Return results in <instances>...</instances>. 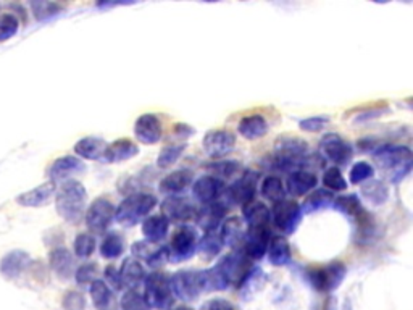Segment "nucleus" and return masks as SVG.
<instances>
[{
  "label": "nucleus",
  "mask_w": 413,
  "mask_h": 310,
  "mask_svg": "<svg viewBox=\"0 0 413 310\" xmlns=\"http://www.w3.org/2000/svg\"><path fill=\"white\" fill-rule=\"evenodd\" d=\"M106 149L107 142L103 141L102 138L97 136H86L75 144V154L78 155V158L94 160V162H96V160L101 162Z\"/></svg>",
  "instance_id": "cd10ccee"
},
{
  "label": "nucleus",
  "mask_w": 413,
  "mask_h": 310,
  "mask_svg": "<svg viewBox=\"0 0 413 310\" xmlns=\"http://www.w3.org/2000/svg\"><path fill=\"white\" fill-rule=\"evenodd\" d=\"M155 249L154 244H150L147 241H136L133 246H131V252H133L134 258H140V260H147Z\"/></svg>",
  "instance_id": "864d4df0"
},
{
  "label": "nucleus",
  "mask_w": 413,
  "mask_h": 310,
  "mask_svg": "<svg viewBox=\"0 0 413 310\" xmlns=\"http://www.w3.org/2000/svg\"><path fill=\"white\" fill-rule=\"evenodd\" d=\"M87 191L82 183L76 179H68L60 186L55 198L59 215L68 223H80L86 210Z\"/></svg>",
  "instance_id": "f257e3e1"
},
{
  "label": "nucleus",
  "mask_w": 413,
  "mask_h": 310,
  "mask_svg": "<svg viewBox=\"0 0 413 310\" xmlns=\"http://www.w3.org/2000/svg\"><path fill=\"white\" fill-rule=\"evenodd\" d=\"M119 278H122L123 288L126 286L129 289H136L140 286V283H144L145 270L138 258L128 257L124 258L122 267H119Z\"/></svg>",
  "instance_id": "a878e982"
},
{
  "label": "nucleus",
  "mask_w": 413,
  "mask_h": 310,
  "mask_svg": "<svg viewBox=\"0 0 413 310\" xmlns=\"http://www.w3.org/2000/svg\"><path fill=\"white\" fill-rule=\"evenodd\" d=\"M29 263V256L24 251H12L10 254L3 257L2 263H0V272L3 276L15 278L20 273L24 272V268Z\"/></svg>",
  "instance_id": "f704fd0d"
},
{
  "label": "nucleus",
  "mask_w": 413,
  "mask_h": 310,
  "mask_svg": "<svg viewBox=\"0 0 413 310\" xmlns=\"http://www.w3.org/2000/svg\"><path fill=\"white\" fill-rule=\"evenodd\" d=\"M323 184H325L326 189L331 191V193H339V191L347 189V181L342 177L341 170L338 167L326 168V172L323 173Z\"/></svg>",
  "instance_id": "c03bdc74"
},
{
  "label": "nucleus",
  "mask_w": 413,
  "mask_h": 310,
  "mask_svg": "<svg viewBox=\"0 0 413 310\" xmlns=\"http://www.w3.org/2000/svg\"><path fill=\"white\" fill-rule=\"evenodd\" d=\"M73 249H75V256L78 258L91 257L96 251V237L89 232H80L73 242Z\"/></svg>",
  "instance_id": "79ce46f5"
},
{
  "label": "nucleus",
  "mask_w": 413,
  "mask_h": 310,
  "mask_svg": "<svg viewBox=\"0 0 413 310\" xmlns=\"http://www.w3.org/2000/svg\"><path fill=\"white\" fill-rule=\"evenodd\" d=\"M318 178L313 172H307V170H297L287 175L286 179V191L294 198H302L317 188Z\"/></svg>",
  "instance_id": "5701e85b"
},
{
  "label": "nucleus",
  "mask_w": 413,
  "mask_h": 310,
  "mask_svg": "<svg viewBox=\"0 0 413 310\" xmlns=\"http://www.w3.org/2000/svg\"><path fill=\"white\" fill-rule=\"evenodd\" d=\"M186 147H187L186 142L168 144V146H165L160 151L159 157H157V167H159L160 170L171 168L177 162V160L181 158V155L184 154Z\"/></svg>",
  "instance_id": "ea45409f"
},
{
  "label": "nucleus",
  "mask_w": 413,
  "mask_h": 310,
  "mask_svg": "<svg viewBox=\"0 0 413 310\" xmlns=\"http://www.w3.org/2000/svg\"><path fill=\"white\" fill-rule=\"evenodd\" d=\"M271 239L270 226H255V228L245 230L244 242L240 251L244 252L245 257L250 260H260L266 254L268 242Z\"/></svg>",
  "instance_id": "dca6fc26"
},
{
  "label": "nucleus",
  "mask_w": 413,
  "mask_h": 310,
  "mask_svg": "<svg viewBox=\"0 0 413 310\" xmlns=\"http://www.w3.org/2000/svg\"><path fill=\"white\" fill-rule=\"evenodd\" d=\"M224 242L222 239L219 231H207L201 239L197 242V254L201 256L203 260H213L219 254H222Z\"/></svg>",
  "instance_id": "2f4dec72"
},
{
  "label": "nucleus",
  "mask_w": 413,
  "mask_h": 310,
  "mask_svg": "<svg viewBox=\"0 0 413 310\" xmlns=\"http://www.w3.org/2000/svg\"><path fill=\"white\" fill-rule=\"evenodd\" d=\"M362 198L371 205H383L389 199V188L384 181L371 179L362 183Z\"/></svg>",
  "instance_id": "72a5a7b5"
},
{
  "label": "nucleus",
  "mask_w": 413,
  "mask_h": 310,
  "mask_svg": "<svg viewBox=\"0 0 413 310\" xmlns=\"http://www.w3.org/2000/svg\"><path fill=\"white\" fill-rule=\"evenodd\" d=\"M144 297L150 309L168 310L175 302L170 278L161 272H152L144 278Z\"/></svg>",
  "instance_id": "39448f33"
},
{
  "label": "nucleus",
  "mask_w": 413,
  "mask_h": 310,
  "mask_svg": "<svg viewBox=\"0 0 413 310\" xmlns=\"http://www.w3.org/2000/svg\"><path fill=\"white\" fill-rule=\"evenodd\" d=\"M268 121L260 113L242 117L238 123V133L244 139H249V141H257V139L265 138L268 134Z\"/></svg>",
  "instance_id": "b1692460"
},
{
  "label": "nucleus",
  "mask_w": 413,
  "mask_h": 310,
  "mask_svg": "<svg viewBox=\"0 0 413 310\" xmlns=\"http://www.w3.org/2000/svg\"><path fill=\"white\" fill-rule=\"evenodd\" d=\"M259 178V172H255V170H245L229 188L224 189V198H226L229 204L240 207L252 202L255 194H257Z\"/></svg>",
  "instance_id": "1a4fd4ad"
},
{
  "label": "nucleus",
  "mask_w": 413,
  "mask_h": 310,
  "mask_svg": "<svg viewBox=\"0 0 413 310\" xmlns=\"http://www.w3.org/2000/svg\"><path fill=\"white\" fill-rule=\"evenodd\" d=\"M160 209L161 215L175 223H186V221L194 220L197 214V207L192 204V200L182 195H170L161 202Z\"/></svg>",
  "instance_id": "2eb2a0df"
},
{
  "label": "nucleus",
  "mask_w": 413,
  "mask_h": 310,
  "mask_svg": "<svg viewBox=\"0 0 413 310\" xmlns=\"http://www.w3.org/2000/svg\"><path fill=\"white\" fill-rule=\"evenodd\" d=\"M260 194L263 195L265 199L271 200L273 204L280 202V200H284L286 199V191H284L283 181H281L278 177H273V175H270V177H266L263 181H261Z\"/></svg>",
  "instance_id": "58836bf2"
},
{
  "label": "nucleus",
  "mask_w": 413,
  "mask_h": 310,
  "mask_svg": "<svg viewBox=\"0 0 413 310\" xmlns=\"http://www.w3.org/2000/svg\"><path fill=\"white\" fill-rule=\"evenodd\" d=\"M91 299L94 307L97 310H112L113 304H115V297H113V291L112 288L103 280H96L91 283Z\"/></svg>",
  "instance_id": "c9c22d12"
},
{
  "label": "nucleus",
  "mask_w": 413,
  "mask_h": 310,
  "mask_svg": "<svg viewBox=\"0 0 413 310\" xmlns=\"http://www.w3.org/2000/svg\"><path fill=\"white\" fill-rule=\"evenodd\" d=\"M334 194L328 189H315L312 191L310 194L307 195L304 204L300 205L302 214H315V212H320L326 207L333 205Z\"/></svg>",
  "instance_id": "e433bc0d"
},
{
  "label": "nucleus",
  "mask_w": 413,
  "mask_h": 310,
  "mask_svg": "<svg viewBox=\"0 0 413 310\" xmlns=\"http://www.w3.org/2000/svg\"><path fill=\"white\" fill-rule=\"evenodd\" d=\"M34 10V17L41 20H49L52 17H55V15H59L60 12H64V7L55 2H34L31 5Z\"/></svg>",
  "instance_id": "de8ad7c7"
},
{
  "label": "nucleus",
  "mask_w": 413,
  "mask_h": 310,
  "mask_svg": "<svg viewBox=\"0 0 413 310\" xmlns=\"http://www.w3.org/2000/svg\"><path fill=\"white\" fill-rule=\"evenodd\" d=\"M57 186L52 181H47V183L38 186L33 191H28V193H23L17 199V202L23 207H41L47 204L50 200L52 195L55 194Z\"/></svg>",
  "instance_id": "7c9ffc66"
},
{
  "label": "nucleus",
  "mask_w": 413,
  "mask_h": 310,
  "mask_svg": "<svg viewBox=\"0 0 413 310\" xmlns=\"http://www.w3.org/2000/svg\"><path fill=\"white\" fill-rule=\"evenodd\" d=\"M192 183H194V173L191 170H176V172H171L161 178L159 191L168 198L170 195H181V193H184Z\"/></svg>",
  "instance_id": "412c9836"
},
{
  "label": "nucleus",
  "mask_w": 413,
  "mask_h": 310,
  "mask_svg": "<svg viewBox=\"0 0 413 310\" xmlns=\"http://www.w3.org/2000/svg\"><path fill=\"white\" fill-rule=\"evenodd\" d=\"M347 267L334 260L321 267H310L305 270V280L312 288L321 293H333L346 280Z\"/></svg>",
  "instance_id": "20e7f679"
},
{
  "label": "nucleus",
  "mask_w": 413,
  "mask_h": 310,
  "mask_svg": "<svg viewBox=\"0 0 413 310\" xmlns=\"http://www.w3.org/2000/svg\"><path fill=\"white\" fill-rule=\"evenodd\" d=\"M302 209L296 200H280L273 204L270 210V221H273L276 228L281 230L284 235H292L299 228L302 221Z\"/></svg>",
  "instance_id": "9d476101"
},
{
  "label": "nucleus",
  "mask_w": 413,
  "mask_h": 310,
  "mask_svg": "<svg viewBox=\"0 0 413 310\" xmlns=\"http://www.w3.org/2000/svg\"><path fill=\"white\" fill-rule=\"evenodd\" d=\"M320 151L321 157L325 155L328 160H331L338 167L349 165V162L354 157L352 144L346 141L342 136H339L338 133H328L321 138Z\"/></svg>",
  "instance_id": "f8f14e48"
},
{
  "label": "nucleus",
  "mask_w": 413,
  "mask_h": 310,
  "mask_svg": "<svg viewBox=\"0 0 413 310\" xmlns=\"http://www.w3.org/2000/svg\"><path fill=\"white\" fill-rule=\"evenodd\" d=\"M217 265L222 268V272L226 276L229 286H240L244 278L250 272V258L245 257L242 251H233L231 254H226L223 258H219Z\"/></svg>",
  "instance_id": "4468645a"
},
{
  "label": "nucleus",
  "mask_w": 413,
  "mask_h": 310,
  "mask_svg": "<svg viewBox=\"0 0 413 310\" xmlns=\"http://www.w3.org/2000/svg\"><path fill=\"white\" fill-rule=\"evenodd\" d=\"M168 310H192V309L187 307V306H177V307H171Z\"/></svg>",
  "instance_id": "052dcab7"
},
{
  "label": "nucleus",
  "mask_w": 413,
  "mask_h": 310,
  "mask_svg": "<svg viewBox=\"0 0 413 310\" xmlns=\"http://www.w3.org/2000/svg\"><path fill=\"white\" fill-rule=\"evenodd\" d=\"M224 189H226L224 181L212 177V175H203V177L197 178L194 183H192V195L203 205L219 200Z\"/></svg>",
  "instance_id": "a211bd4d"
},
{
  "label": "nucleus",
  "mask_w": 413,
  "mask_h": 310,
  "mask_svg": "<svg viewBox=\"0 0 413 310\" xmlns=\"http://www.w3.org/2000/svg\"><path fill=\"white\" fill-rule=\"evenodd\" d=\"M85 162L75 155H65V157L57 158L49 168V178L52 183L57 181H68L78 173L85 172Z\"/></svg>",
  "instance_id": "aec40b11"
},
{
  "label": "nucleus",
  "mask_w": 413,
  "mask_h": 310,
  "mask_svg": "<svg viewBox=\"0 0 413 310\" xmlns=\"http://www.w3.org/2000/svg\"><path fill=\"white\" fill-rule=\"evenodd\" d=\"M133 2H99L97 7L99 8H113V7H119V5H129Z\"/></svg>",
  "instance_id": "bf43d9fd"
},
{
  "label": "nucleus",
  "mask_w": 413,
  "mask_h": 310,
  "mask_svg": "<svg viewBox=\"0 0 413 310\" xmlns=\"http://www.w3.org/2000/svg\"><path fill=\"white\" fill-rule=\"evenodd\" d=\"M139 154V146L131 139L122 138L113 141L112 144H107L103 157L101 158L102 163H119L126 162V160L134 158Z\"/></svg>",
  "instance_id": "4be33fe9"
},
{
  "label": "nucleus",
  "mask_w": 413,
  "mask_h": 310,
  "mask_svg": "<svg viewBox=\"0 0 413 310\" xmlns=\"http://www.w3.org/2000/svg\"><path fill=\"white\" fill-rule=\"evenodd\" d=\"M205 168L212 173V177L223 181L233 178L242 168V165L236 162V160H217V162L207 163Z\"/></svg>",
  "instance_id": "a19ab883"
},
{
  "label": "nucleus",
  "mask_w": 413,
  "mask_h": 310,
  "mask_svg": "<svg viewBox=\"0 0 413 310\" xmlns=\"http://www.w3.org/2000/svg\"><path fill=\"white\" fill-rule=\"evenodd\" d=\"M173 134L180 139V141H184V139L191 138L192 134H196V129L189 125H186V123H176L173 126Z\"/></svg>",
  "instance_id": "4d7b16f0"
},
{
  "label": "nucleus",
  "mask_w": 413,
  "mask_h": 310,
  "mask_svg": "<svg viewBox=\"0 0 413 310\" xmlns=\"http://www.w3.org/2000/svg\"><path fill=\"white\" fill-rule=\"evenodd\" d=\"M197 242L198 236L192 226H180L171 236L170 244L166 246V249H168V262L177 263L189 260L196 254Z\"/></svg>",
  "instance_id": "0eeeda50"
},
{
  "label": "nucleus",
  "mask_w": 413,
  "mask_h": 310,
  "mask_svg": "<svg viewBox=\"0 0 413 310\" xmlns=\"http://www.w3.org/2000/svg\"><path fill=\"white\" fill-rule=\"evenodd\" d=\"M49 262L52 270L61 280H68V278H71V275H75V258H73L71 252L65 249V247H55L54 251H50Z\"/></svg>",
  "instance_id": "bb28decb"
},
{
  "label": "nucleus",
  "mask_w": 413,
  "mask_h": 310,
  "mask_svg": "<svg viewBox=\"0 0 413 310\" xmlns=\"http://www.w3.org/2000/svg\"><path fill=\"white\" fill-rule=\"evenodd\" d=\"M202 147L210 158L222 160L236 147V136L228 129H213L203 136Z\"/></svg>",
  "instance_id": "ddd939ff"
},
{
  "label": "nucleus",
  "mask_w": 413,
  "mask_h": 310,
  "mask_svg": "<svg viewBox=\"0 0 413 310\" xmlns=\"http://www.w3.org/2000/svg\"><path fill=\"white\" fill-rule=\"evenodd\" d=\"M159 200L154 194L133 193L124 198L118 207H115V220L124 228H133L147 219L150 212L155 209Z\"/></svg>",
  "instance_id": "7ed1b4c3"
},
{
  "label": "nucleus",
  "mask_w": 413,
  "mask_h": 310,
  "mask_svg": "<svg viewBox=\"0 0 413 310\" xmlns=\"http://www.w3.org/2000/svg\"><path fill=\"white\" fill-rule=\"evenodd\" d=\"M242 219L247 228L270 226V209L260 200H252V202L242 205Z\"/></svg>",
  "instance_id": "c756f323"
},
{
  "label": "nucleus",
  "mask_w": 413,
  "mask_h": 310,
  "mask_svg": "<svg viewBox=\"0 0 413 310\" xmlns=\"http://www.w3.org/2000/svg\"><path fill=\"white\" fill-rule=\"evenodd\" d=\"M124 252V239L118 232H107L101 242V256L107 260H115Z\"/></svg>",
  "instance_id": "4c0bfd02"
},
{
  "label": "nucleus",
  "mask_w": 413,
  "mask_h": 310,
  "mask_svg": "<svg viewBox=\"0 0 413 310\" xmlns=\"http://www.w3.org/2000/svg\"><path fill=\"white\" fill-rule=\"evenodd\" d=\"M173 296L184 302H192L203 293L201 270H180L170 276Z\"/></svg>",
  "instance_id": "6e6552de"
},
{
  "label": "nucleus",
  "mask_w": 413,
  "mask_h": 310,
  "mask_svg": "<svg viewBox=\"0 0 413 310\" xmlns=\"http://www.w3.org/2000/svg\"><path fill=\"white\" fill-rule=\"evenodd\" d=\"M268 260L275 267H284L291 262V246L284 236H273L268 242Z\"/></svg>",
  "instance_id": "473e14b6"
},
{
  "label": "nucleus",
  "mask_w": 413,
  "mask_h": 310,
  "mask_svg": "<svg viewBox=\"0 0 413 310\" xmlns=\"http://www.w3.org/2000/svg\"><path fill=\"white\" fill-rule=\"evenodd\" d=\"M134 136L144 146H154L164 136V125L155 113H143L134 123Z\"/></svg>",
  "instance_id": "f3484780"
},
{
  "label": "nucleus",
  "mask_w": 413,
  "mask_h": 310,
  "mask_svg": "<svg viewBox=\"0 0 413 310\" xmlns=\"http://www.w3.org/2000/svg\"><path fill=\"white\" fill-rule=\"evenodd\" d=\"M119 307H122V310H152L147 301H145L144 294L136 291V289H128L123 294L122 301H119Z\"/></svg>",
  "instance_id": "37998d69"
},
{
  "label": "nucleus",
  "mask_w": 413,
  "mask_h": 310,
  "mask_svg": "<svg viewBox=\"0 0 413 310\" xmlns=\"http://www.w3.org/2000/svg\"><path fill=\"white\" fill-rule=\"evenodd\" d=\"M201 310H234V309L231 304L224 301V299H210V301L203 304Z\"/></svg>",
  "instance_id": "13d9d810"
},
{
  "label": "nucleus",
  "mask_w": 413,
  "mask_h": 310,
  "mask_svg": "<svg viewBox=\"0 0 413 310\" xmlns=\"http://www.w3.org/2000/svg\"><path fill=\"white\" fill-rule=\"evenodd\" d=\"M389 112L388 107H373V108H367V110H363L360 115L355 118V121L357 123H362V121H368V120H375V118H378L383 115V113Z\"/></svg>",
  "instance_id": "6e6d98bb"
},
{
  "label": "nucleus",
  "mask_w": 413,
  "mask_h": 310,
  "mask_svg": "<svg viewBox=\"0 0 413 310\" xmlns=\"http://www.w3.org/2000/svg\"><path fill=\"white\" fill-rule=\"evenodd\" d=\"M373 158L378 168L389 173L392 183H399L412 170V151L407 146L383 144L373 152Z\"/></svg>",
  "instance_id": "f03ea898"
},
{
  "label": "nucleus",
  "mask_w": 413,
  "mask_h": 310,
  "mask_svg": "<svg viewBox=\"0 0 413 310\" xmlns=\"http://www.w3.org/2000/svg\"><path fill=\"white\" fill-rule=\"evenodd\" d=\"M65 310H86V299L81 293L68 291L64 296Z\"/></svg>",
  "instance_id": "603ef678"
},
{
  "label": "nucleus",
  "mask_w": 413,
  "mask_h": 310,
  "mask_svg": "<svg viewBox=\"0 0 413 310\" xmlns=\"http://www.w3.org/2000/svg\"><path fill=\"white\" fill-rule=\"evenodd\" d=\"M329 125V117L326 115H315L307 117L299 121V128L307 133H320Z\"/></svg>",
  "instance_id": "8fccbe9b"
},
{
  "label": "nucleus",
  "mask_w": 413,
  "mask_h": 310,
  "mask_svg": "<svg viewBox=\"0 0 413 310\" xmlns=\"http://www.w3.org/2000/svg\"><path fill=\"white\" fill-rule=\"evenodd\" d=\"M145 263L152 268V270H159L165 265V263H168V249H166V246H161V247H155L152 254L145 260Z\"/></svg>",
  "instance_id": "3c124183"
},
{
  "label": "nucleus",
  "mask_w": 413,
  "mask_h": 310,
  "mask_svg": "<svg viewBox=\"0 0 413 310\" xmlns=\"http://www.w3.org/2000/svg\"><path fill=\"white\" fill-rule=\"evenodd\" d=\"M18 28H20V22L15 15L12 13L0 15V43L13 38V36L17 34Z\"/></svg>",
  "instance_id": "a18cd8bd"
},
{
  "label": "nucleus",
  "mask_w": 413,
  "mask_h": 310,
  "mask_svg": "<svg viewBox=\"0 0 413 310\" xmlns=\"http://www.w3.org/2000/svg\"><path fill=\"white\" fill-rule=\"evenodd\" d=\"M103 275H106V283L112 284V288L115 289V291H119V289H123L122 278H119V272H118L117 267L108 265L106 270H103Z\"/></svg>",
  "instance_id": "5fc2aeb1"
},
{
  "label": "nucleus",
  "mask_w": 413,
  "mask_h": 310,
  "mask_svg": "<svg viewBox=\"0 0 413 310\" xmlns=\"http://www.w3.org/2000/svg\"><path fill=\"white\" fill-rule=\"evenodd\" d=\"M373 173H375V168L371 167L368 162H357L354 163L352 168H350L349 179L352 184H360L373 177Z\"/></svg>",
  "instance_id": "09e8293b"
},
{
  "label": "nucleus",
  "mask_w": 413,
  "mask_h": 310,
  "mask_svg": "<svg viewBox=\"0 0 413 310\" xmlns=\"http://www.w3.org/2000/svg\"><path fill=\"white\" fill-rule=\"evenodd\" d=\"M99 275V265L96 262H91V263H85V265L78 267L75 270V278L78 284H81V286H85V284H91L96 280Z\"/></svg>",
  "instance_id": "49530a36"
},
{
  "label": "nucleus",
  "mask_w": 413,
  "mask_h": 310,
  "mask_svg": "<svg viewBox=\"0 0 413 310\" xmlns=\"http://www.w3.org/2000/svg\"><path fill=\"white\" fill-rule=\"evenodd\" d=\"M245 223L239 216H229V219L223 220L222 225V239L224 242V246L233 247L234 251H239L242 247L244 242V236H245Z\"/></svg>",
  "instance_id": "393cba45"
},
{
  "label": "nucleus",
  "mask_w": 413,
  "mask_h": 310,
  "mask_svg": "<svg viewBox=\"0 0 413 310\" xmlns=\"http://www.w3.org/2000/svg\"><path fill=\"white\" fill-rule=\"evenodd\" d=\"M333 207L357 225L358 235L368 236L373 232V216L365 210V207L360 202L357 194L338 195V198H334L333 200Z\"/></svg>",
  "instance_id": "423d86ee"
},
{
  "label": "nucleus",
  "mask_w": 413,
  "mask_h": 310,
  "mask_svg": "<svg viewBox=\"0 0 413 310\" xmlns=\"http://www.w3.org/2000/svg\"><path fill=\"white\" fill-rule=\"evenodd\" d=\"M85 220L92 235H103L115 220V205L107 198L94 199L87 207Z\"/></svg>",
  "instance_id": "9b49d317"
},
{
  "label": "nucleus",
  "mask_w": 413,
  "mask_h": 310,
  "mask_svg": "<svg viewBox=\"0 0 413 310\" xmlns=\"http://www.w3.org/2000/svg\"><path fill=\"white\" fill-rule=\"evenodd\" d=\"M226 214H228L226 204L222 202V200H217V202L205 204V205H202L201 209H197L194 220L205 232L215 231L219 226V223H223Z\"/></svg>",
  "instance_id": "6ab92c4d"
},
{
  "label": "nucleus",
  "mask_w": 413,
  "mask_h": 310,
  "mask_svg": "<svg viewBox=\"0 0 413 310\" xmlns=\"http://www.w3.org/2000/svg\"><path fill=\"white\" fill-rule=\"evenodd\" d=\"M170 221L164 215H150L143 221V235L150 244L161 242L168 236Z\"/></svg>",
  "instance_id": "c85d7f7f"
}]
</instances>
